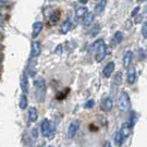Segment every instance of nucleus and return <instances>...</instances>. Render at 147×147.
<instances>
[{"instance_id":"f257e3e1","label":"nucleus","mask_w":147,"mask_h":147,"mask_svg":"<svg viewBox=\"0 0 147 147\" xmlns=\"http://www.w3.org/2000/svg\"><path fill=\"white\" fill-rule=\"evenodd\" d=\"M92 51L95 53V60L97 62H101L107 55V46L102 39H98L90 46Z\"/></svg>"},{"instance_id":"f03ea898","label":"nucleus","mask_w":147,"mask_h":147,"mask_svg":"<svg viewBox=\"0 0 147 147\" xmlns=\"http://www.w3.org/2000/svg\"><path fill=\"white\" fill-rule=\"evenodd\" d=\"M34 86H35V97L38 102H42L46 97V83L45 80L39 78V79L35 80L34 82Z\"/></svg>"},{"instance_id":"7ed1b4c3","label":"nucleus","mask_w":147,"mask_h":147,"mask_svg":"<svg viewBox=\"0 0 147 147\" xmlns=\"http://www.w3.org/2000/svg\"><path fill=\"white\" fill-rule=\"evenodd\" d=\"M131 107L130 102V96L126 92H121L119 97H118V108L121 112H126L129 111Z\"/></svg>"},{"instance_id":"20e7f679","label":"nucleus","mask_w":147,"mask_h":147,"mask_svg":"<svg viewBox=\"0 0 147 147\" xmlns=\"http://www.w3.org/2000/svg\"><path fill=\"white\" fill-rule=\"evenodd\" d=\"M40 131H42V135L44 137L53 136V132H55V124L48 119H44L40 124Z\"/></svg>"},{"instance_id":"39448f33","label":"nucleus","mask_w":147,"mask_h":147,"mask_svg":"<svg viewBox=\"0 0 147 147\" xmlns=\"http://www.w3.org/2000/svg\"><path fill=\"white\" fill-rule=\"evenodd\" d=\"M80 129V122L78 120H73L68 127V137L69 138H73Z\"/></svg>"},{"instance_id":"423d86ee","label":"nucleus","mask_w":147,"mask_h":147,"mask_svg":"<svg viewBox=\"0 0 147 147\" xmlns=\"http://www.w3.org/2000/svg\"><path fill=\"white\" fill-rule=\"evenodd\" d=\"M42 53V45L40 42H37V40H34L32 42L31 45V57L32 58H36L38 57Z\"/></svg>"},{"instance_id":"0eeeda50","label":"nucleus","mask_w":147,"mask_h":147,"mask_svg":"<svg viewBox=\"0 0 147 147\" xmlns=\"http://www.w3.org/2000/svg\"><path fill=\"white\" fill-rule=\"evenodd\" d=\"M112 107H113V100L111 97H106L101 101V108L102 110H105L106 112H109L112 110Z\"/></svg>"},{"instance_id":"6e6552de","label":"nucleus","mask_w":147,"mask_h":147,"mask_svg":"<svg viewBox=\"0 0 147 147\" xmlns=\"http://www.w3.org/2000/svg\"><path fill=\"white\" fill-rule=\"evenodd\" d=\"M115 65H116V64H115L113 61H110V62H108L105 65V68H104V70H102V75L105 76L106 79L110 78V75L112 74L113 70H115Z\"/></svg>"},{"instance_id":"1a4fd4ad","label":"nucleus","mask_w":147,"mask_h":147,"mask_svg":"<svg viewBox=\"0 0 147 147\" xmlns=\"http://www.w3.org/2000/svg\"><path fill=\"white\" fill-rule=\"evenodd\" d=\"M136 80V71L134 68H131L127 70V73H126V82L129 84H134Z\"/></svg>"},{"instance_id":"9d476101","label":"nucleus","mask_w":147,"mask_h":147,"mask_svg":"<svg viewBox=\"0 0 147 147\" xmlns=\"http://www.w3.org/2000/svg\"><path fill=\"white\" fill-rule=\"evenodd\" d=\"M20 84H21V89L22 92H23V94H26L27 92H28V80H27L26 73H23L21 75Z\"/></svg>"},{"instance_id":"9b49d317","label":"nucleus","mask_w":147,"mask_h":147,"mask_svg":"<svg viewBox=\"0 0 147 147\" xmlns=\"http://www.w3.org/2000/svg\"><path fill=\"white\" fill-rule=\"evenodd\" d=\"M42 30V22H39L37 21L35 22L34 24H33V32H32V37L33 38H36L39 34H40V32Z\"/></svg>"},{"instance_id":"f8f14e48","label":"nucleus","mask_w":147,"mask_h":147,"mask_svg":"<svg viewBox=\"0 0 147 147\" xmlns=\"http://www.w3.org/2000/svg\"><path fill=\"white\" fill-rule=\"evenodd\" d=\"M38 119V111L35 107H31L28 110V121L31 123H35Z\"/></svg>"},{"instance_id":"ddd939ff","label":"nucleus","mask_w":147,"mask_h":147,"mask_svg":"<svg viewBox=\"0 0 147 147\" xmlns=\"http://www.w3.org/2000/svg\"><path fill=\"white\" fill-rule=\"evenodd\" d=\"M73 26V23H72V20L71 19H68V20H65V21L62 23V25L60 27V32L62 33V34H67L71 28Z\"/></svg>"},{"instance_id":"4468645a","label":"nucleus","mask_w":147,"mask_h":147,"mask_svg":"<svg viewBox=\"0 0 147 147\" xmlns=\"http://www.w3.org/2000/svg\"><path fill=\"white\" fill-rule=\"evenodd\" d=\"M132 59H133V53L132 51H126L124 53V57H123V67L125 69L130 67V64L132 62Z\"/></svg>"},{"instance_id":"2eb2a0df","label":"nucleus","mask_w":147,"mask_h":147,"mask_svg":"<svg viewBox=\"0 0 147 147\" xmlns=\"http://www.w3.org/2000/svg\"><path fill=\"white\" fill-rule=\"evenodd\" d=\"M106 5H107V1L106 0H100L97 2V5H95V13L96 14H101V12L105 10Z\"/></svg>"},{"instance_id":"dca6fc26","label":"nucleus","mask_w":147,"mask_h":147,"mask_svg":"<svg viewBox=\"0 0 147 147\" xmlns=\"http://www.w3.org/2000/svg\"><path fill=\"white\" fill-rule=\"evenodd\" d=\"M125 137L123 136V134L121 133V131H119L116 133V136H115V143H116L117 146H122L123 145V143L125 142Z\"/></svg>"},{"instance_id":"f3484780","label":"nucleus","mask_w":147,"mask_h":147,"mask_svg":"<svg viewBox=\"0 0 147 147\" xmlns=\"http://www.w3.org/2000/svg\"><path fill=\"white\" fill-rule=\"evenodd\" d=\"M94 22V13L93 12H87V14L83 18V24L85 26H88Z\"/></svg>"},{"instance_id":"a211bd4d","label":"nucleus","mask_w":147,"mask_h":147,"mask_svg":"<svg viewBox=\"0 0 147 147\" xmlns=\"http://www.w3.org/2000/svg\"><path fill=\"white\" fill-rule=\"evenodd\" d=\"M122 40H123V33L122 32H116L113 37H112V44L113 45H118Z\"/></svg>"},{"instance_id":"6ab92c4d","label":"nucleus","mask_w":147,"mask_h":147,"mask_svg":"<svg viewBox=\"0 0 147 147\" xmlns=\"http://www.w3.org/2000/svg\"><path fill=\"white\" fill-rule=\"evenodd\" d=\"M27 105H28V100H27L26 95L22 94L21 97H20V101H19V107L22 110H24L25 108H27Z\"/></svg>"},{"instance_id":"aec40b11","label":"nucleus","mask_w":147,"mask_h":147,"mask_svg":"<svg viewBox=\"0 0 147 147\" xmlns=\"http://www.w3.org/2000/svg\"><path fill=\"white\" fill-rule=\"evenodd\" d=\"M87 9L85 8V7H81L79 9H76L75 11V18L76 19H81V18H84L86 14H87Z\"/></svg>"},{"instance_id":"412c9836","label":"nucleus","mask_w":147,"mask_h":147,"mask_svg":"<svg viewBox=\"0 0 147 147\" xmlns=\"http://www.w3.org/2000/svg\"><path fill=\"white\" fill-rule=\"evenodd\" d=\"M59 18H60L59 11H53V13L50 14V16H49V21H50L51 24H56V23H58Z\"/></svg>"},{"instance_id":"4be33fe9","label":"nucleus","mask_w":147,"mask_h":147,"mask_svg":"<svg viewBox=\"0 0 147 147\" xmlns=\"http://www.w3.org/2000/svg\"><path fill=\"white\" fill-rule=\"evenodd\" d=\"M136 121H137V117H136V115H135L134 112H131V117H130V121H129V123L131 124L132 127H133V126L135 125Z\"/></svg>"},{"instance_id":"5701e85b","label":"nucleus","mask_w":147,"mask_h":147,"mask_svg":"<svg viewBox=\"0 0 147 147\" xmlns=\"http://www.w3.org/2000/svg\"><path fill=\"white\" fill-rule=\"evenodd\" d=\"M99 31H100V26H99V25H95V26L93 27V30L90 31V34H89V35L94 37V36H96L98 33H99Z\"/></svg>"},{"instance_id":"b1692460","label":"nucleus","mask_w":147,"mask_h":147,"mask_svg":"<svg viewBox=\"0 0 147 147\" xmlns=\"http://www.w3.org/2000/svg\"><path fill=\"white\" fill-rule=\"evenodd\" d=\"M95 105V101L94 99H89L87 100L86 102H85V105H84V108L85 109H90V108H93Z\"/></svg>"},{"instance_id":"393cba45","label":"nucleus","mask_w":147,"mask_h":147,"mask_svg":"<svg viewBox=\"0 0 147 147\" xmlns=\"http://www.w3.org/2000/svg\"><path fill=\"white\" fill-rule=\"evenodd\" d=\"M142 35H143V37L147 38V21L144 22V24H143V26H142Z\"/></svg>"},{"instance_id":"a878e982","label":"nucleus","mask_w":147,"mask_h":147,"mask_svg":"<svg viewBox=\"0 0 147 147\" xmlns=\"http://www.w3.org/2000/svg\"><path fill=\"white\" fill-rule=\"evenodd\" d=\"M36 72H37V70L35 67H30V69L27 70V73H28L30 76H34V75L36 74Z\"/></svg>"},{"instance_id":"bb28decb","label":"nucleus","mask_w":147,"mask_h":147,"mask_svg":"<svg viewBox=\"0 0 147 147\" xmlns=\"http://www.w3.org/2000/svg\"><path fill=\"white\" fill-rule=\"evenodd\" d=\"M138 11H140V7H136V8H134L133 9V11L131 12V16H135L138 14Z\"/></svg>"},{"instance_id":"cd10ccee","label":"nucleus","mask_w":147,"mask_h":147,"mask_svg":"<svg viewBox=\"0 0 147 147\" xmlns=\"http://www.w3.org/2000/svg\"><path fill=\"white\" fill-rule=\"evenodd\" d=\"M55 53L60 55V53H62V45H58L57 47H56V50H55Z\"/></svg>"},{"instance_id":"c85d7f7f","label":"nucleus","mask_w":147,"mask_h":147,"mask_svg":"<svg viewBox=\"0 0 147 147\" xmlns=\"http://www.w3.org/2000/svg\"><path fill=\"white\" fill-rule=\"evenodd\" d=\"M104 147H112V146H111V143L110 142H106L105 145H104Z\"/></svg>"},{"instance_id":"c756f323","label":"nucleus","mask_w":147,"mask_h":147,"mask_svg":"<svg viewBox=\"0 0 147 147\" xmlns=\"http://www.w3.org/2000/svg\"><path fill=\"white\" fill-rule=\"evenodd\" d=\"M80 3H83V5H85V3H87V1L86 0H81V1H79Z\"/></svg>"},{"instance_id":"7c9ffc66","label":"nucleus","mask_w":147,"mask_h":147,"mask_svg":"<svg viewBox=\"0 0 147 147\" xmlns=\"http://www.w3.org/2000/svg\"><path fill=\"white\" fill-rule=\"evenodd\" d=\"M46 147H51V146H49V145H48V146H46Z\"/></svg>"}]
</instances>
